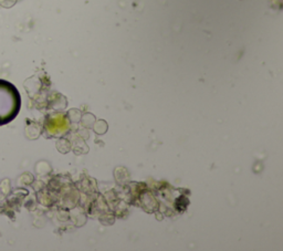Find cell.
I'll use <instances>...</instances> for the list:
<instances>
[{
  "mask_svg": "<svg viewBox=\"0 0 283 251\" xmlns=\"http://www.w3.org/2000/svg\"><path fill=\"white\" fill-rule=\"evenodd\" d=\"M21 108V96L12 83L0 79V126L12 122Z\"/></svg>",
  "mask_w": 283,
  "mask_h": 251,
  "instance_id": "cell-1",
  "label": "cell"
}]
</instances>
